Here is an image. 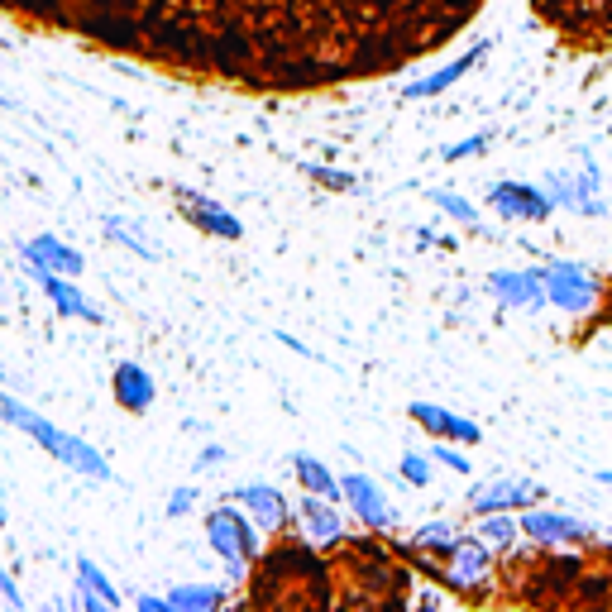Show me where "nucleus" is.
Wrapping results in <instances>:
<instances>
[{
	"label": "nucleus",
	"instance_id": "1",
	"mask_svg": "<svg viewBox=\"0 0 612 612\" xmlns=\"http://www.w3.org/2000/svg\"><path fill=\"white\" fill-rule=\"evenodd\" d=\"M0 421L5 426H15V431H24L29 440H39L48 455L53 459H63L67 469H77L82 479H110V464H106V455L91 445V440H82V436H67L63 426H53L48 416H39L34 407H24L20 397H5L0 393Z\"/></svg>",
	"mask_w": 612,
	"mask_h": 612
},
{
	"label": "nucleus",
	"instance_id": "2",
	"mask_svg": "<svg viewBox=\"0 0 612 612\" xmlns=\"http://www.w3.org/2000/svg\"><path fill=\"white\" fill-rule=\"evenodd\" d=\"M206 546L225 560L230 579H249L254 560L263 555V531L249 522V512L240 503H220L206 512Z\"/></svg>",
	"mask_w": 612,
	"mask_h": 612
},
{
	"label": "nucleus",
	"instance_id": "3",
	"mask_svg": "<svg viewBox=\"0 0 612 612\" xmlns=\"http://www.w3.org/2000/svg\"><path fill=\"white\" fill-rule=\"evenodd\" d=\"M536 273H541V287H546V306H555V311L584 316V311H593L598 297H603V278L574 259H550V263H541Z\"/></svg>",
	"mask_w": 612,
	"mask_h": 612
},
{
	"label": "nucleus",
	"instance_id": "4",
	"mask_svg": "<svg viewBox=\"0 0 612 612\" xmlns=\"http://www.w3.org/2000/svg\"><path fill=\"white\" fill-rule=\"evenodd\" d=\"M436 584H445L450 593H483L488 584H493V550L483 546L474 531H459L455 546L440 555V579Z\"/></svg>",
	"mask_w": 612,
	"mask_h": 612
},
{
	"label": "nucleus",
	"instance_id": "5",
	"mask_svg": "<svg viewBox=\"0 0 612 612\" xmlns=\"http://www.w3.org/2000/svg\"><path fill=\"white\" fill-rule=\"evenodd\" d=\"M297 541L316 550H335L350 541V531H345V517H340V507L330 503V498H316V493H306L292 503V526H287Z\"/></svg>",
	"mask_w": 612,
	"mask_h": 612
},
{
	"label": "nucleus",
	"instance_id": "6",
	"mask_svg": "<svg viewBox=\"0 0 612 612\" xmlns=\"http://www.w3.org/2000/svg\"><path fill=\"white\" fill-rule=\"evenodd\" d=\"M517 522H522V541H531L541 550H579L598 536L589 522H579L569 512H550V507H522Z\"/></svg>",
	"mask_w": 612,
	"mask_h": 612
},
{
	"label": "nucleus",
	"instance_id": "7",
	"mask_svg": "<svg viewBox=\"0 0 612 612\" xmlns=\"http://www.w3.org/2000/svg\"><path fill=\"white\" fill-rule=\"evenodd\" d=\"M340 498H345V507L359 517V526L373 531V536H388L397 526L393 503L383 498V488H378L369 474H345V479H340Z\"/></svg>",
	"mask_w": 612,
	"mask_h": 612
},
{
	"label": "nucleus",
	"instance_id": "8",
	"mask_svg": "<svg viewBox=\"0 0 612 612\" xmlns=\"http://www.w3.org/2000/svg\"><path fill=\"white\" fill-rule=\"evenodd\" d=\"M230 498L249 512V522L259 526L263 536H287L292 498H283V488H273V483H240V488H230Z\"/></svg>",
	"mask_w": 612,
	"mask_h": 612
},
{
	"label": "nucleus",
	"instance_id": "9",
	"mask_svg": "<svg viewBox=\"0 0 612 612\" xmlns=\"http://www.w3.org/2000/svg\"><path fill=\"white\" fill-rule=\"evenodd\" d=\"M173 197H177V211L192 220V230H201V235H211V240H240L244 235L240 216L230 206L211 201L206 192H197V187H177Z\"/></svg>",
	"mask_w": 612,
	"mask_h": 612
},
{
	"label": "nucleus",
	"instance_id": "10",
	"mask_svg": "<svg viewBox=\"0 0 612 612\" xmlns=\"http://www.w3.org/2000/svg\"><path fill=\"white\" fill-rule=\"evenodd\" d=\"M546 498V488L531 479H488L469 493V512L483 517V512H522V507H536Z\"/></svg>",
	"mask_w": 612,
	"mask_h": 612
},
{
	"label": "nucleus",
	"instance_id": "11",
	"mask_svg": "<svg viewBox=\"0 0 612 612\" xmlns=\"http://www.w3.org/2000/svg\"><path fill=\"white\" fill-rule=\"evenodd\" d=\"M546 197H550V206H565V211H579V216H603L608 211L598 201V168L593 163H584L579 173H550Z\"/></svg>",
	"mask_w": 612,
	"mask_h": 612
},
{
	"label": "nucleus",
	"instance_id": "12",
	"mask_svg": "<svg viewBox=\"0 0 612 612\" xmlns=\"http://www.w3.org/2000/svg\"><path fill=\"white\" fill-rule=\"evenodd\" d=\"M488 292L507 311H541L546 306V287H541L536 268H498V273H488Z\"/></svg>",
	"mask_w": 612,
	"mask_h": 612
},
{
	"label": "nucleus",
	"instance_id": "13",
	"mask_svg": "<svg viewBox=\"0 0 612 612\" xmlns=\"http://www.w3.org/2000/svg\"><path fill=\"white\" fill-rule=\"evenodd\" d=\"M20 259H24V273L39 283L44 273H63V278H77L82 273V254L63 244L58 235H34V240L20 244Z\"/></svg>",
	"mask_w": 612,
	"mask_h": 612
},
{
	"label": "nucleus",
	"instance_id": "14",
	"mask_svg": "<svg viewBox=\"0 0 612 612\" xmlns=\"http://www.w3.org/2000/svg\"><path fill=\"white\" fill-rule=\"evenodd\" d=\"M488 206L507 220H546L555 211L546 187H536V182H493L488 187Z\"/></svg>",
	"mask_w": 612,
	"mask_h": 612
},
{
	"label": "nucleus",
	"instance_id": "15",
	"mask_svg": "<svg viewBox=\"0 0 612 612\" xmlns=\"http://www.w3.org/2000/svg\"><path fill=\"white\" fill-rule=\"evenodd\" d=\"M407 416H412L421 431H431L436 440H455V445H479V440H483L479 421L450 412V407H440V402H412V407H407Z\"/></svg>",
	"mask_w": 612,
	"mask_h": 612
},
{
	"label": "nucleus",
	"instance_id": "16",
	"mask_svg": "<svg viewBox=\"0 0 612 612\" xmlns=\"http://www.w3.org/2000/svg\"><path fill=\"white\" fill-rule=\"evenodd\" d=\"M483 58H488V44H474L469 53H459L455 63L436 67L431 77H416V82H407V87H402V96H407V101H431V96H440V91L455 87L459 77H469V72H474Z\"/></svg>",
	"mask_w": 612,
	"mask_h": 612
},
{
	"label": "nucleus",
	"instance_id": "17",
	"mask_svg": "<svg viewBox=\"0 0 612 612\" xmlns=\"http://www.w3.org/2000/svg\"><path fill=\"white\" fill-rule=\"evenodd\" d=\"M110 393H115V402H120L125 412H149L153 397H158V388H153V373L144 369V364L120 359L115 373H110Z\"/></svg>",
	"mask_w": 612,
	"mask_h": 612
},
{
	"label": "nucleus",
	"instance_id": "18",
	"mask_svg": "<svg viewBox=\"0 0 612 612\" xmlns=\"http://www.w3.org/2000/svg\"><path fill=\"white\" fill-rule=\"evenodd\" d=\"M39 287H44L48 302L58 306V316L87 321V326H101V321H106V316H101V306H91L87 292L72 283V278H63V273H44V278H39Z\"/></svg>",
	"mask_w": 612,
	"mask_h": 612
},
{
	"label": "nucleus",
	"instance_id": "19",
	"mask_svg": "<svg viewBox=\"0 0 612 612\" xmlns=\"http://www.w3.org/2000/svg\"><path fill=\"white\" fill-rule=\"evenodd\" d=\"M163 598H168V612H216L230 603V589L225 584H177Z\"/></svg>",
	"mask_w": 612,
	"mask_h": 612
},
{
	"label": "nucleus",
	"instance_id": "20",
	"mask_svg": "<svg viewBox=\"0 0 612 612\" xmlns=\"http://www.w3.org/2000/svg\"><path fill=\"white\" fill-rule=\"evenodd\" d=\"M292 474H297V483H302L306 493L340 503V479H335V474L326 469V459H316V455H306V450H297V455H292Z\"/></svg>",
	"mask_w": 612,
	"mask_h": 612
},
{
	"label": "nucleus",
	"instance_id": "21",
	"mask_svg": "<svg viewBox=\"0 0 612 612\" xmlns=\"http://www.w3.org/2000/svg\"><path fill=\"white\" fill-rule=\"evenodd\" d=\"M474 536H479L493 555H503V550H512L522 541V522H517V512H483L479 526H474Z\"/></svg>",
	"mask_w": 612,
	"mask_h": 612
},
{
	"label": "nucleus",
	"instance_id": "22",
	"mask_svg": "<svg viewBox=\"0 0 612 612\" xmlns=\"http://www.w3.org/2000/svg\"><path fill=\"white\" fill-rule=\"evenodd\" d=\"M459 526L455 522H421L412 531V555H426V560H440L445 550L455 546Z\"/></svg>",
	"mask_w": 612,
	"mask_h": 612
},
{
	"label": "nucleus",
	"instance_id": "23",
	"mask_svg": "<svg viewBox=\"0 0 612 612\" xmlns=\"http://www.w3.org/2000/svg\"><path fill=\"white\" fill-rule=\"evenodd\" d=\"M77 589H87V593H96L101 603H106L110 612L120 608V589H115V579H110L106 569L96 565L91 555H77Z\"/></svg>",
	"mask_w": 612,
	"mask_h": 612
},
{
	"label": "nucleus",
	"instance_id": "24",
	"mask_svg": "<svg viewBox=\"0 0 612 612\" xmlns=\"http://www.w3.org/2000/svg\"><path fill=\"white\" fill-rule=\"evenodd\" d=\"M426 197H431V206H436V211H445V216L459 220V225H474V220H479V211H474V201L455 197L450 187H436V192H426Z\"/></svg>",
	"mask_w": 612,
	"mask_h": 612
},
{
	"label": "nucleus",
	"instance_id": "25",
	"mask_svg": "<svg viewBox=\"0 0 612 612\" xmlns=\"http://www.w3.org/2000/svg\"><path fill=\"white\" fill-rule=\"evenodd\" d=\"M106 235H110V240H120L125 249H134L139 259H158V244L139 240V235H134V225H125L120 216H106Z\"/></svg>",
	"mask_w": 612,
	"mask_h": 612
},
{
	"label": "nucleus",
	"instance_id": "26",
	"mask_svg": "<svg viewBox=\"0 0 612 612\" xmlns=\"http://www.w3.org/2000/svg\"><path fill=\"white\" fill-rule=\"evenodd\" d=\"M10 10H20V15H34V20H48V24H67V0H5Z\"/></svg>",
	"mask_w": 612,
	"mask_h": 612
},
{
	"label": "nucleus",
	"instance_id": "27",
	"mask_svg": "<svg viewBox=\"0 0 612 612\" xmlns=\"http://www.w3.org/2000/svg\"><path fill=\"white\" fill-rule=\"evenodd\" d=\"M397 474L412 483V488H426L431 483V455H421V450H407L402 464H397Z\"/></svg>",
	"mask_w": 612,
	"mask_h": 612
},
{
	"label": "nucleus",
	"instance_id": "28",
	"mask_svg": "<svg viewBox=\"0 0 612 612\" xmlns=\"http://www.w3.org/2000/svg\"><path fill=\"white\" fill-rule=\"evenodd\" d=\"M306 177H311V182H321V187H335V192H354V187H359V177H354V173L321 168V163H306Z\"/></svg>",
	"mask_w": 612,
	"mask_h": 612
},
{
	"label": "nucleus",
	"instance_id": "29",
	"mask_svg": "<svg viewBox=\"0 0 612 612\" xmlns=\"http://www.w3.org/2000/svg\"><path fill=\"white\" fill-rule=\"evenodd\" d=\"M488 144H493V134L479 130V134H469V139H459V144H445V149H440V158H445V163H459V158H474V153H483Z\"/></svg>",
	"mask_w": 612,
	"mask_h": 612
},
{
	"label": "nucleus",
	"instance_id": "30",
	"mask_svg": "<svg viewBox=\"0 0 612 612\" xmlns=\"http://www.w3.org/2000/svg\"><path fill=\"white\" fill-rule=\"evenodd\" d=\"M431 459H436V464H445L450 474H469L464 445H455V440H436V445H431Z\"/></svg>",
	"mask_w": 612,
	"mask_h": 612
},
{
	"label": "nucleus",
	"instance_id": "31",
	"mask_svg": "<svg viewBox=\"0 0 612 612\" xmlns=\"http://www.w3.org/2000/svg\"><path fill=\"white\" fill-rule=\"evenodd\" d=\"M197 503H201V488L197 483H182V488L168 493V517H187V512H197Z\"/></svg>",
	"mask_w": 612,
	"mask_h": 612
},
{
	"label": "nucleus",
	"instance_id": "32",
	"mask_svg": "<svg viewBox=\"0 0 612 612\" xmlns=\"http://www.w3.org/2000/svg\"><path fill=\"white\" fill-rule=\"evenodd\" d=\"M220 464H225V445H206L192 469H197V474H211V469H220Z\"/></svg>",
	"mask_w": 612,
	"mask_h": 612
},
{
	"label": "nucleus",
	"instance_id": "33",
	"mask_svg": "<svg viewBox=\"0 0 612 612\" xmlns=\"http://www.w3.org/2000/svg\"><path fill=\"white\" fill-rule=\"evenodd\" d=\"M0 598L10 603V608H24V593L15 589V579H10V569L0 565Z\"/></svg>",
	"mask_w": 612,
	"mask_h": 612
},
{
	"label": "nucleus",
	"instance_id": "34",
	"mask_svg": "<svg viewBox=\"0 0 612 612\" xmlns=\"http://www.w3.org/2000/svg\"><path fill=\"white\" fill-rule=\"evenodd\" d=\"M134 608H139V612H168V598H153V593H139V598H134Z\"/></svg>",
	"mask_w": 612,
	"mask_h": 612
},
{
	"label": "nucleus",
	"instance_id": "35",
	"mask_svg": "<svg viewBox=\"0 0 612 612\" xmlns=\"http://www.w3.org/2000/svg\"><path fill=\"white\" fill-rule=\"evenodd\" d=\"M77 608H82V612H110L106 603H101L96 593H87V589H77Z\"/></svg>",
	"mask_w": 612,
	"mask_h": 612
},
{
	"label": "nucleus",
	"instance_id": "36",
	"mask_svg": "<svg viewBox=\"0 0 612 612\" xmlns=\"http://www.w3.org/2000/svg\"><path fill=\"white\" fill-rule=\"evenodd\" d=\"M598 483H608L612 488V469H598Z\"/></svg>",
	"mask_w": 612,
	"mask_h": 612
},
{
	"label": "nucleus",
	"instance_id": "37",
	"mask_svg": "<svg viewBox=\"0 0 612 612\" xmlns=\"http://www.w3.org/2000/svg\"><path fill=\"white\" fill-rule=\"evenodd\" d=\"M0 106H10V96H5V91H0Z\"/></svg>",
	"mask_w": 612,
	"mask_h": 612
}]
</instances>
